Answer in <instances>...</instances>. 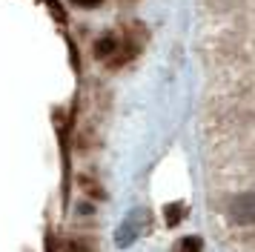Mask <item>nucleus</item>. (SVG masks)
Returning <instances> with one entry per match:
<instances>
[{
  "mask_svg": "<svg viewBox=\"0 0 255 252\" xmlns=\"http://www.w3.org/2000/svg\"><path fill=\"white\" fill-rule=\"evenodd\" d=\"M230 218L235 224H255V192H244L230 204Z\"/></svg>",
  "mask_w": 255,
  "mask_h": 252,
  "instance_id": "f257e3e1",
  "label": "nucleus"
},
{
  "mask_svg": "<svg viewBox=\"0 0 255 252\" xmlns=\"http://www.w3.org/2000/svg\"><path fill=\"white\" fill-rule=\"evenodd\" d=\"M140 235V212H132V218H129L124 227L118 229V235H115V244L118 247H129L132 241Z\"/></svg>",
  "mask_w": 255,
  "mask_h": 252,
  "instance_id": "f03ea898",
  "label": "nucleus"
},
{
  "mask_svg": "<svg viewBox=\"0 0 255 252\" xmlns=\"http://www.w3.org/2000/svg\"><path fill=\"white\" fill-rule=\"evenodd\" d=\"M135 55H138V46H135V43H118L115 55L109 57V63L118 69V66H124V63H129Z\"/></svg>",
  "mask_w": 255,
  "mask_h": 252,
  "instance_id": "7ed1b4c3",
  "label": "nucleus"
},
{
  "mask_svg": "<svg viewBox=\"0 0 255 252\" xmlns=\"http://www.w3.org/2000/svg\"><path fill=\"white\" fill-rule=\"evenodd\" d=\"M115 49H118V40L112 34H106V37H101V40L95 43V57H98V60H109V57L115 55Z\"/></svg>",
  "mask_w": 255,
  "mask_h": 252,
  "instance_id": "20e7f679",
  "label": "nucleus"
},
{
  "mask_svg": "<svg viewBox=\"0 0 255 252\" xmlns=\"http://www.w3.org/2000/svg\"><path fill=\"white\" fill-rule=\"evenodd\" d=\"M184 212H186L184 204H166L163 206V221H166L169 227H178V224L184 221Z\"/></svg>",
  "mask_w": 255,
  "mask_h": 252,
  "instance_id": "39448f33",
  "label": "nucleus"
},
{
  "mask_svg": "<svg viewBox=\"0 0 255 252\" xmlns=\"http://www.w3.org/2000/svg\"><path fill=\"white\" fill-rule=\"evenodd\" d=\"M201 250H204V244H201L198 235H189V238L181 241V252H201Z\"/></svg>",
  "mask_w": 255,
  "mask_h": 252,
  "instance_id": "423d86ee",
  "label": "nucleus"
},
{
  "mask_svg": "<svg viewBox=\"0 0 255 252\" xmlns=\"http://www.w3.org/2000/svg\"><path fill=\"white\" fill-rule=\"evenodd\" d=\"M75 6H81V9H95V6H101L104 0H72Z\"/></svg>",
  "mask_w": 255,
  "mask_h": 252,
  "instance_id": "0eeeda50",
  "label": "nucleus"
}]
</instances>
